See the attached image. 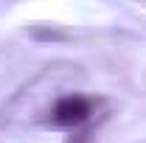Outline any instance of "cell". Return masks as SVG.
<instances>
[{"label":"cell","mask_w":146,"mask_h":143,"mask_svg":"<svg viewBox=\"0 0 146 143\" xmlns=\"http://www.w3.org/2000/svg\"><path fill=\"white\" fill-rule=\"evenodd\" d=\"M96 112V98L93 95H82V93H65L59 95L51 109H48V124L59 126V129H76V126L87 124Z\"/></svg>","instance_id":"cell-1"}]
</instances>
